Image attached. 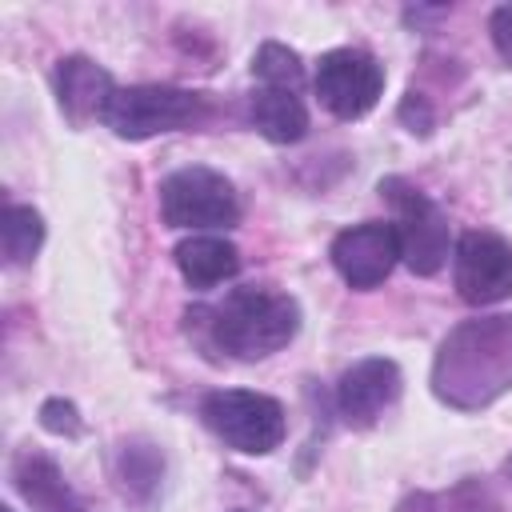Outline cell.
Returning <instances> with one entry per match:
<instances>
[{
	"label": "cell",
	"instance_id": "52a82bcc",
	"mask_svg": "<svg viewBox=\"0 0 512 512\" xmlns=\"http://www.w3.org/2000/svg\"><path fill=\"white\" fill-rule=\"evenodd\" d=\"M384 92V68L364 48H332L316 64V96L340 120H360Z\"/></svg>",
	"mask_w": 512,
	"mask_h": 512
},
{
	"label": "cell",
	"instance_id": "e0dca14e",
	"mask_svg": "<svg viewBox=\"0 0 512 512\" xmlns=\"http://www.w3.org/2000/svg\"><path fill=\"white\" fill-rule=\"evenodd\" d=\"M40 424L60 436H80V416H76V404H68V400H48L40 408Z\"/></svg>",
	"mask_w": 512,
	"mask_h": 512
},
{
	"label": "cell",
	"instance_id": "2e32d148",
	"mask_svg": "<svg viewBox=\"0 0 512 512\" xmlns=\"http://www.w3.org/2000/svg\"><path fill=\"white\" fill-rule=\"evenodd\" d=\"M252 76L264 84V88H288V92H300L304 84V68H300V56L276 40L260 44V52L252 56Z\"/></svg>",
	"mask_w": 512,
	"mask_h": 512
},
{
	"label": "cell",
	"instance_id": "6da1fadb",
	"mask_svg": "<svg viewBox=\"0 0 512 512\" xmlns=\"http://www.w3.org/2000/svg\"><path fill=\"white\" fill-rule=\"evenodd\" d=\"M512 388V316L452 328L432 364V392L452 408H484Z\"/></svg>",
	"mask_w": 512,
	"mask_h": 512
},
{
	"label": "cell",
	"instance_id": "ba28073f",
	"mask_svg": "<svg viewBox=\"0 0 512 512\" xmlns=\"http://www.w3.org/2000/svg\"><path fill=\"white\" fill-rule=\"evenodd\" d=\"M452 280L464 304L488 308L512 296V244L496 232H464L452 256Z\"/></svg>",
	"mask_w": 512,
	"mask_h": 512
},
{
	"label": "cell",
	"instance_id": "5b68a950",
	"mask_svg": "<svg viewBox=\"0 0 512 512\" xmlns=\"http://www.w3.org/2000/svg\"><path fill=\"white\" fill-rule=\"evenodd\" d=\"M160 216L168 228H232L240 220V200L224 172L192 164L164 176Z\"/></svg>",
	"mask_w": 512,
	"mask_h": 512
},
{
	"label": "cell",
	"instance_id": "7402d4cb",
	"mask_svg": "<svg viewBox=\"0 0 512 512\" xmlns=\"http://www.w3.org/2000/svg\"><path fill=\"white\" fill-rule=\"evenodd\" d=\"M232 512H244V508H232Z\"/></svg>",
	"mask_w": 512,
	"mask_h": 512
},
{
	"label": "cell",
	"instance_id": "9a60e30c",
	"mask_svg": "<svg viewBox=\"0 0 512 512\" xmlns=\"http://www.w3.org/2000/svg\"><path fill=\"white\" fill-rule=\"evenodd\" d=\"M44 244V220L36 208L28 204H8L4 216H0V248H4V260L12 268L28 264Z\"/></svg>",
	"mask_w": 512,
	"mask_h": 512
},
{
	"label": "cell",
	"instance_id": "8992f818",
	"mask_svg": "<svg viewBox=\"0 0 512 512\" xmlns=\"http://www.w3.org/2000/svg\"><path fill=\"white\" fill-rule=\"evenodd\" d=\"M380 196L396 212L392 228H396V240H400V260L416 276L440 272V264L448 260V220L436 208V200H428L404 176H384L380 180Z\"/></svg>",
	"mask_w": 512,
	"mask_h": 512
},
{
	"label": "cell",
	"instance_id": "8fae6325",
	"mask_svg": "<svg viewBox=\"0 0 512 512\" xmlns=\"http://www.w3.org/2000/svg\"><path fill=\"white\" fill-rule=\"evenodd\" d=\"M52 84H56L60 112L72 124H84L88 116H104V104L116 92L112 76L96 60H88V56H64V60H56Z\"/></svg>",
	"mask_w": 512,
	"mask_h": 512
},
{
	"label": "cell",
	"instance_id": "3957f363",
	"mask_svg": "<svg viewBox=\"0 0 512 512\" xmlns=\"http://www.w3.org/2000/svg\"><path fill=\"white\" fill-rule=\"evenodd\" d=\"M208 116V96L192 88H172V84H132L116 88L104 104V124L120 140H148L160 132L192 128Z\"/></svg>",
	"mask_w": 512,
	"mask_h": 512
},
{
	"label": "cell",
	"instance_id": "7c38bea8",
	"mask_svg": "<svg viewBox=\"0 0 512 512\" xmlns=\"http://www.w3.org/2000/svg\"><path fill=\"white\" fill-rule=\"evenodd\" d=\"M12 480H16V492L28 500L32 512H84V500L68 488L64 472L44 452H32V448L20 452L12 460Z\"/></svg>",
	"mask_w": 512,
	"mask_h": 512
},
{
	"label": "cell",
	"instance_id": "4fadbf2b",
	"mask_svg": "<svg viewBox=\"0 0 512 512\" xmlns=\"http://www.w3.org/2000/svg\"><path fill=\"white\" fill-rule=\"evenodd\" d=\"M248 120L272 144H296L308 132V108H304L300 92H288V88H264L260 84L248 96Z\"/></svg>",
	"mask_w": 512,
	"mask_h": 512
},
{
	"label": "cell",
	"instance_id": "7a4b0ae2",
	"mask_svg": "<svg viewBox=\"0 0 512 512\" xmlns=\"http://www.w3.org/2000/svg\"><path fill=\"white\" fill-rule=\"evenodd\" d=\"M188 328H200L216 352L236 360H264L300 332V304L272 288H232L220 304L188 308Z\"/></svg>",
	"mask_w": 512,
	"mask_h": 512
},
{
	"label": "cell",
	"instance_id": "d6986e66",
	"mask_svg": "<svg viewBox=\"0 0 512 512\" xmlns=\"http://www.w3.org/2000/svg\"><path fill=\"white\" fill-rule=\"evenodd\" d=\"M400 116L412 124V132H416V116H420V132H428L432 128V116H428V104L416 96V92H408L404 96V104H400Z\"/></svg>",
	"mask_w": 512,
	"mask_h": 512
},
{
	"label": "cell",
	"instance_id": "277c9868",
	"mask_svg": "<svg viewBox=\"0 0 512 512\" xmlns=\"http://www.w3.org/2000/svg\"><path fill=\"white\" fill-rule=\"evenodd\" d=\"M204 424L244 456H268L284 440V408L280 400L248 388H216L200 400Z\"/></svg>",
	"mask_w": 512,
	"mask_h": 512
},
{
	"label": "cell",
	"instance_id": "ffe728a7",
	"mask_svg": "<svg viewBox=\"0 0 512 512\" xmlns=\"http://www.w3.org/2000/svg\"><path fill=\"white\" fill-rule=\"evenodd\" d=\"M504 476H508V484H512V456L504 460Z\"/></svg>",
	"mask_w": 512,
	"mask_h": 512
},
{
	"label": "cell",
	"instance_id": "30bf717a",
	"mask_svg": "<svg viewBox=\"0 0 512 512\" xmlns=\"http://www.w3.org/2000/svg\"><path fill=\"white\" fill-rule=\"evenodd\" d=\"M400 396V368L384 356L356 360L336 384V408L352 428L376 424V416Z\"/></svg>",
	"mask_w": 512,
	"mask_h": 512
},
{
	"label": "cell",
	"instance_id": "9c48e42d",
	"mask_svg": "<svg viewBox=\"0 0 512 512\" xmlns=\"http://www.w3.org/2000/svg\"><path fill=\"white\" fill-rule=\"evenodd\" d=\"M396 260H400V240H396V228L384 220L352 224L332 240V268L356 292L384 284Z\"/></svg>",
	"mask_w": 512,
	"mask_h": 512
},
{
	"label": "cell",
	"instance_id": "ac0fdd59",
	"mask_svg": "<svg viewBox=\"0 0 512 512\" xmlns=\"http://www.w3.org/2000/svg\"><path fill=\"white\" fill-rule=\"evenodd\" d=\"M492 44H496V52H500V60L504 64H512V4H500L496 12H492Z\"/></svg>",
	"mask_w": 512,
	"mask_h": 512
},
{
	"label": "cell",
	"instance_id": "44dd1931",
	"mask_svg": "<svg viewBox=\"0 0 512 512\" xmlns=\"http://www.w3.org/2000/svg\"><path fill=\"white\" fill-rule=\"evenodd\" d=\"M0 512H12V508H0Z\"/></svg>",
	"mask_w": 512,
	"mask_h": 512
},
{
	"label": "cell",
	"instance_id": "5bb4252c",
	"mask_svg": "<svg viewBox=\"0 0 512 512\" xmlns=\"http://www.w3.org/2000/svg\"><path fill=\"white\" fill-rule=\"evenodd\" d=\"M176 268L192 288H216L240 272V252L224 236H188L176 244Z\"/></svg>",
	"mask_w": 512,
	"mask_h": 512
}]
</instances>
